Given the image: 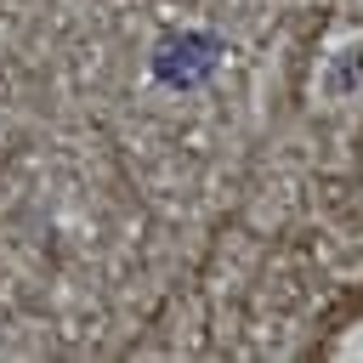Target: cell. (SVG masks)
Returning a JSON list of instances; mask_svg holds the SVG:
<instances>
[{
  "label": "cell",
  "mask_w": 363,
  "mask_h": 363,
  "mask_svg": "<svg viewBox=\"0 0 363 363\" xmlns=\"http://www.w3.org/2000/svg\"><path fill=\"white\" fill-rule=\"evenodd\" d=\"M216 62H221V40H210V34H182V40H164V45H159L153 74H159L164 85H199Z\"/></svg>",
  "instance_id": "1"
}]
</instances>
